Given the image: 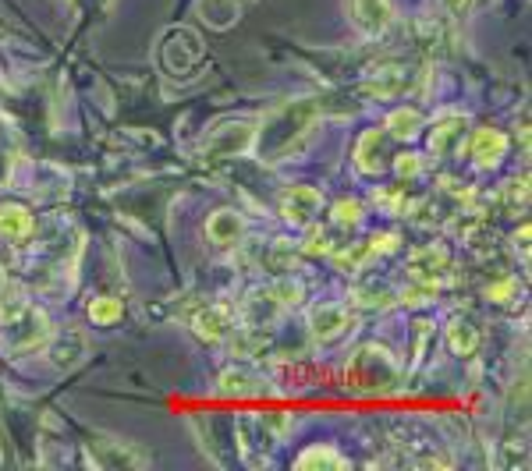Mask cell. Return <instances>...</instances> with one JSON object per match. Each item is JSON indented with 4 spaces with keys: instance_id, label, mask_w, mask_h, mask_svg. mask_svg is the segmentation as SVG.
Returning a JSON list of instances; mask_svg holds the SVG:
<instances>
[{
    "instance_id": "26",
    "label": "cell",
    "mask_w": 532,
    "mask_h": 471,
    "mask_svg": "<svg viewBox=\"0 0 532 471\" xmlns=\"http://www.w3.org/2000/svg\"><path fill=\"white\" fill-rule=\"evenodd\" d=\"M270 291H274V298L281 302V309H288V305H298L302 302V284L291 277L277 280V284H270Z\"/></svg>"
},
{
    "instance_id": "20",
    "label": "cell",
    "mask_w": 532,
    "mask_h": 471,
    "mask_svg": "<svg viewBox=\"0 0 532 471\" xmlns=\"http://www.w3.org/2000/svg\"><path fill=\"white\" fill-rule=\"evenodd\" d=\"M199 11H203V18L213 29H227V25H235L238 15H242V8H238L235 0H203Z\"/></svg>"
},
{
    "instance_id": "12",
    "label": "cell",
    "mask_w": 532,
    "mask_h": 471,
    "mask_svg": "<svg viewBox=\"0 0 532 471\" xmlns=\"http://www.w3.org/2000/svg\"><path fill=\"white\" fill-rule=\"evenodd\" d=\"M447 252L440 245H426V248H415L412 259H408V273H412V280H426V284H433V280L440 277V273L447 270Z\"/></svg>"
},
{
    "instance_id": "22",
    "label": "cell",
    "mask_w": 532,
    "mask_h": 471,
    "mask_svg": "<svg viewBox=\"0 0 532 471\" xmlns=\"http://www.w3.org/2000/svg\"><path fill=\"white\" fill-rule=\"evenodd\" d=\"M96 450H100V464L103 468H125V464H142V454L121 447L114 440H96Z\"/></svg>"
},
{
    "instance_id": "19",
    "label": "cell",
    "mask_w": 532,
    "mask_h": 471,
    "mask_svg": "<svg viewBox=\"0 0 532 471\" xmlns=\"http://www.w3.org/2000/svg\"><path fill=\"white\" fill-rule=\"evenodd\" d=\"M384 132L394 135V139H415V135L423 132V114L412 107H398L391 110V117H387Z\"/></svg>"
},
{
    "instance_id": "18",
    "label": "cell",
    "mask_w": 532,
    "mask_h": 471,
    "mask_svg": "<svg viewBox=\"0 0 532 471\" xmlns=\"http://www.w3.org/2000/svg\"><path fill=\"white\" fill-rule=\"evenodd\" d=\"M277 312H281V302L274 298V291L266 287V291H256L245 302V319H249L252 326H266V323H274Z\"/></svg>"
},
{
    "instance_id": "10",
    "label": "cell",
    "mask_w": 532,
    "mask_h": 471,
    "mask_svg": "<svg viewBox=\"0 0 532 471\" xmlns=\"http://www.w3.org/2000/svg\"><path fill=\"white\" fill-rule=\"evenodd\" d=\"M206 238L220 248H231L245 238V217L238 209H217L210 220H206Z\"/></svg>"
},
{
    "instance_id": "33",
    "label": "cell",
    "mask_w": 532,
    "mask_h": 471,
    "mask_svg": "<svg viewBox=\"0 0 532 471\" xmlns=\"http://www.w3.org/2000/svg\"><path fill=\"white\" fill-rule=\"evenodd\" d=\"M447 4V11H451V15H465V11L472 8V0H444Z\"/></svg>"
},
{
    "instance_id": "25",
    "label": "cell",
    "mask_w": 532,
    "mask_h": 471,
    "mask_svg": "<svg viewBox=\"0 0 532 471\" xmlns=\"http://www.w3.org/2000/svg\"><path fill=\"white\" fill-rule=\"evenodd\" d=\"M121 316H125V305H121L118 298H96V302H89V319H93L96 326L118 323Z\"/></svg>"
},
{
    "instance_id": "29",
    "label": "cell",
    "mask_w": 532,
    "mask_h": 471,
    "mask_svg": "<svg viewBox=\"0 0 532 471\" xmlns=\"http://www.w3.org/2000/svg\"><path fill=\"white\" fill-rule=\"evenodd\" d=\"M394 170H398L401 178H415V174L423 170V160L415 153H401V156H394Z\"/></svg>"
},
{
    "instance_id": "27",
    "label": "cell",
    "mask_w": 532,
    "mask_h": 471,
    "mask_svg": "<svg viewBox=\"0 0 532 471\" xmlns=\"http://www.w3.org/2000/svg\"><path fill=\"white\" fill-rule=\"evenodd\" d=\"M334 224L341 227H359L362 224V206L355 199H345L334 206Z\"/></svg>"
},
{
    "instance_id": "11",
    "label": "cell",
    "mask_w": 532,
    "mask_h": 471,
    "mask_svg": "<svg viewBox=\"0 0 532 471\" xmlns=\"http://www.w3.org/2000/svg\"><path fill=\"white\" fill-rule=\"evenodd\" d=\"M465 114H458V110H447V114H440L437 121H433V132H430V153L433 156H444L451 153V146L458 139H462L465 132Z\"/></svg>"
},
{
    "instance_id": "3",
    "label": "cell",
    "mask_w": 532,
    "mask_h": 471,
    "mask_svg": "<svg viewBox=\"0 0 532 471\" xmlns=\"http://www.w3.org/2000/svg\"><path fill=\"white\" fill-rule=\"evenodd\" d=\"M0 326H4V344H8V351H36L43 348L50 340V323L47 316H43L40 309H32V305L25 302H11L4 305L0 302Z\"/></svg>"
},
{
    "instance_id": "6",
    "label": "cell",
    "mask_w": 532,
    "mask_h": 471,
    "mask_svg": "<svg viewBox=\"0 0 532 471\" xmlns=\"http://www.w3.org/2000/svg\"><path fill=\"white\" fill-rule=\"evenodd\" d=\"M320 206H323V195L316 192V188L295 185V188H288V195L281 199V217L288 220L291 227H309L316 220V213H320Z\"/></svg>"
},
{
    "instance_id": "15",
    "label": "cell",
    "mask_w": 532,
    "mask_h": 471,
    "mask_svg": "<svg viewBox=\"0 0 532 471\" xmlns=\"http://www.w3.org/2000/svg\"><path fill=\"white\" fill-rule=\"evenodd\" d=\"M192 326H196V333L203 340L217 344V340H224L227 330H231V312H227L224 305H206V309L192 319Z\"/></svg>"
},
{
    "instance_id": "32",
    "label": "cell",
    "mask_w": 532,
    "mask_h": 471,
    "mask_svg": "<svg viewBox=\"0 0 532 471\" xmlns=\"http://www.w3.org/2000/svg\"><path fill=\"white\" fill-rule=\"evenodd\" d=\"M327 234L323 231H309V245H306V252H327Z\"/></svg>"
},
{
    "instance_id": "4",
    "label": "cell",
    "mask_w": 532,
    "mask_h": 471,
    "mask_svg": "<svg viewBox=\"0 0 532 471\" xmlns=\"http://www.w3.org/2000/svg\"><path fill=\"white\" fill-rule=\"evenodd\" d=\"M256 146V124L252 121H224L210 132V139L203 142V156L210 163L220 160H235V156H245Z\"/></svg>"
},
{
    "instance_id": "17",
    "label": "cell",
    "mask_w": 532,
    "mask_h": 471,
    "mask_svg": "<svg viewBox=\"0 0 532 471\" xmlns=\"http://www.w3.org/2000/svg\"><path fill=\"white\" fill-rule=\"evenodd\" d=\"M29 231H32L29 209H25V206H15V202L0 206V238L22 241V238H29Z\"/></svg>"
},
{
    "instance_id": "2",
    "label": "cell",
    "mask_w": 532,
    "mask_h": 471,
    "mask_svg": "<svg viewBox=\"0 0 532 471\" xmlns=\"http://www.w3.org/2000/svg\"><path fill=\"white\" fill-rule=\"evenodd\" d=\"M345 383H348V390L359 397H387V394H398L401 369L387 348H380V344H362V348L348 358Z\"/></svg>"
},
{
    "instance_id": "8",
    "label": "cell",
    "mask_w": 532,
    "mask_h": 471,
    "mask_svg": "<svg viewBox=\"0 0 532 471\" xmlns=\"http://www.w3.org/2000/svg\"><path fill=\"white\" fill-rule=\"evenodd\" d=\"M203 57V47H199V36L196 32H185L178 29L171 39H167V47H164V64L171 71H178V75H185L192 64Z\"/></svg>"
},
{
    "instance_id": "9",
    "label": "cell",
    "mask_w": 532,
    "mask_h": 471,
    "mask_svg": "<svg viewBox=\"0 0 532 471\" xmlns=\"http://www.w3.org/2000/svg\"><path fill=\"white\" fill-rule=\"evenodd\" d=\"M387 139L391 135L384 128H369L362 132L359 146H355V163H359L362 174H380L387 167Z\"/></svg>"
},
{
    "instance_id": "14",
    "label": "cell",
    "mask_w": 532,
    "mask_h": 471,
    "mask_svg": "<svg viewBox=\"0 0 532 471\" xmlns=\"http://www.w3.org/2000/svg\"><path fill=\"white\" fill-rule=\"evenodd\" d=\"M504 153H508V139L497 128H483V132L472 135V160L479 167H497L504 160Z\"/></svg>"
},
{
    "instance_id": "28",
    "label": "cell",
    "mask_w": 532,
    "mask_h": 471,
    "mask_svg": "<svg viewBox=\"0 0 532 471\" xmlns=\"http://www.w3.org/2000/svg\"><path fill=\"white\" fill-rule=\"evenodd\" d=\"M515 294H518V280H511V277H504V280H497V284L486 287V298L497 305H511L515 302Z\"/></svg>"
},
{
    "instance_id": "13",
    "label": "cell",
    "mask_w": 532,
    "mask_h": 471,
    "mask_svg": "<svg viewBox=\"0 0 532 471\" xmlns=\"http://www.w3.org/2000/svg\"><path fill=\"white\" fill-rule=\"evenodd\" d=\"M266 383L263 376H256V372L249 369H227L224 376H220V397H263L266 394Z\"/></svg>"
},
{
    "instance_id": "30",
    "label": "cell",
    "mask_w": 532,
    "mask_h": 471,
    "mask_svg": "<svg viewBox=\"0 0 532 471\" xmlns=\"http://www.w3.org/2000/svg\"><path fill=\"white\" fill-rule=\"evenodd\" d=\"M426 298H433V284H426V280H419V287H408V291H401V302H405V305H423Z\"/></svg>"
},
{
    "instance_id": "34",
    "label": "cell",
    "mask_w": 532,
    "mask_h": 471,
    "mask_svg": "<svg viewBox=\"0 0 532 471\" xmlns=\"http://www.w3.org/2000/svg\"><path fill=\"white\" fill-rule=\"evenodd\" d=\"M515 241H522V252H529V224H522V234Z\"/></svg>"
},
{
    "instance_id": "31",
    "label": "cell",
    "mask_w": 532,
    "mask_h": 471,
    "mask_svg": "<svg viewBox=\"0 0 532 471\" xmlns=\"http://www.w3.org/2000/svg\"><path fill=\"white\" fill-rule=\"evenodd\" d=\"M369 248H373V255H387L398 248V234H373L369 238Z\"/></svg>"
},
{
    "instance_id": "21",
    "label": "cell",
    "mask_w": 532,
    "mask_h": 471,
    "mask_svg": "<svg viewBox=\"0 0 532 471\" xmlns=\"http://www.w3.org/2000/svg\"><path fill=\"white\" fill-rule=\"evenodd\" d=\"M366 89L373 96H398L401 89H405V71H401V68H380V71H373V78H369Z\"/></svg>"
},
{
    "instance_id": "23",
    "label": "cell",
    "mask_w": 532,
    "mask_h": 471,
    "mask_svg": "<svg viewBox=\"0 0 532 471\" xmlns=\"http://www.w3.org/2000/svg\"><path fill=\"white\" fill-rule=\"evenodd\" d=\"M352 298L362 309H387V305H394V291L387 284H359Z\"/></svg>"
},
{
    "instance_id": "7",
    "label": "cell",
    "mask_w": 532,
    "mask_h": 471,
    "mask_svg": "<svg viewBox=\"0 0 532 471\" xmlns=\"http://www.w3.org/2000/svg\"><path fill=\"white\" fill-rule=\"evenodd\" d=\"M352 18L362 36L380 39L394 25V8L391 0H352Z\"/></svg>"
},
{
    "instance_id": "24",
    "label": "cell",
    "mask_w": 532,
    "mask_h": 471,
    "mask_svg": "<svg viewBox=\"0 0 532 471\" xmlns=\"http://www.w3.org/2000/svg\"><path fill=\"white\" fill-rule=\"evenodd\" d=\"M298 471H309V468H345V457L337 454L330 447H309L306 454L295 461Z\"/></svg>"
},
{
    "instance_id": "1",
    "label": "cell",
    "mask_w": 532,
    "mask_h": 471,
    "mask_svg": "<svg viewBox=\"0 0 532 471\" xmlns=\"http://www.w3.org/2000/svg\"><path fill=\"white\" fill-rule=\"evenodd\" d=\"M320 121V103L313 96H302V100H288L277 110H270V117L263 121V128H256V142L263 160L277 163L306 139V132Z\"/></svg>"
},
{
    "instance_id": "16",
    "label": "cell",
    "mask_w": 532,
    "mask_h": 471,
    "mask_svg": "<svg viewBox=\"0 0 532 471\" xmlns=\"http://www.w3.org/2000/svg\"><path fill=\"white\" fill-rule=\"evenodd\" d=\"M447 344H451L454 355H472V351L479 348V330L472 319L465 316H454L451 323H447Z\"/></svg>"
},
{
    "instance_id": "5",
    "label": "cell",
    "mask_w": 532,
    "mask_h": 471,
    "mask_svg": "<svg viewBox=\"0 0 532 471\" xmlns=\"http://www.w3.org/2000/svg\"><path fill=\"white\" fill-rule=\"evenodd\" d=\"M355 326V316L345 305H320V309L309 312V333H313L316 344H334L337 337H345Z\"/></svg>"
}]
</instances>
